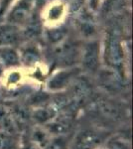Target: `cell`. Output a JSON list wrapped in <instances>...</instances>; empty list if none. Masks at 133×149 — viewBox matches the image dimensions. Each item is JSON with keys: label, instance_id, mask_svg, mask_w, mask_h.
Listing matches in <instances>:
<instances>
[{"label": "cell", "instance_id": "cell-11", "mask_svg": "<svg viewBox=\"0 0 133 149\" xmlns=\"http://www.w3.org/2000/svg\"><path fill=\"white\" fill-rule=\"evenodd\" d=\"M0 61L2 62L3 66L11 67L19 64L20 59H19V56L15 50L4 47L3 49L0 50Z\"/></svg>", "mask_w": 133, "mask_h": 149}, {"label": "cell", "instance_id": "cell-2", "mask_svg": "<svg viewBox=\"0 0 133 149\" xmlns=\"http://www.w3.org/2000/svg\"><path fill=\"white\" fill-rule=\"evenodd\" d=\"M104 140L102 133L93 129L79 132L71 142L70 149H96Z\"/></svg>", "mask_w": 133, "mask_h": 149}, {"label": "cell", "instance_id": "cell-1", "mask_svg": "<svg viewBox=\"0 0 133 149\" xmlns=\"http://www.w3.org/2000/svg\"><path fill=\"white\" fill-rule=\"evenodd\" d=\"M104 60L106 65L122 79L124 74V52L121 42L115 35L111 34L106 39Z\"/></svg>", "mask_w": 133, "mask_h": 149}, {"label": "cell", "instance_id": "cell-18", "mask_svg": "<svg viewBox=\"0 0 133 149\" xmlns=\"http://www.w3.org/2000/svg\"><path fill=\"white\" fill-rule=\"evenodd\" d=\"M3 64H2V62L0 61V76H1V74H2V72H3Z\"/></svg>", "mask_w": 133, "mask_h": 149}, {"label": "cell", "instance_id": "cell-7", "mask_svg": "<svg viewBox=\"0 0 133 149\" xmlns=\"http://www.w3.org/2000/svg\"><path fill=\"white\" fill-rule=\"evenodd\" d=\"M53 136V134L49 131L45 125H40V124H35L29 131L27 137L35 142L37 145H39L41 148H43L47 144L50 138Z\"/></svg>", "mask_w": 133, "mask_h": 149}, {"label": "cell", "instance_id": "cell-17", "mask_svg": "<svg viewBox=\"0 0 133 149\" xmlns=\"http://www.w3.org/2000/svg\"><path fill=\"white\" fill-rule=\"evenodd\" d=\"M65 36V32L62 30H54V31H51L49 33V39L52 43H57L59 41H61Z\"/></svg>", "mask_w": 133, "mask_h": 149}, {"label": "cell", "instance_id": "cell-13", "mask_svg": "<svg viewBox=\"0 0 133 149\" xmlns=\"http://www.w3.org/2000/svg\"><path fill=\"white\" fill-rule=\"evenodd\" d=\"M15 136L0 133V149H14L16 147Z\"/></svg>", "mask_w": 133, "mask_h": 149}, {"label": "cell", "instance_id": "cell-3", "mask_svg": "<svg viewBox=\"0 0 133 149\" xmlns=\"http://www.w3.org/2000/svg\"><path fill=\"white\" fill-rule=\"evenodd\" d=\"M79 71L76 70H64L55 74L48 81V88L52 92H59L71 86L74 81L78 78Z\"/></svg>", "mask_w": 133, "mask_h": 149}, {"label": "cell", "instance_id": "cell-10", "mask_svg": "<svg viewBox=\"0 0 133 149\" xmlns=\"http://www.w3.org/2000/svg\"><path fill=\"white\" fill-rule=\"evenodd\" d=\"M70 145L71 142L67 134H57L53 135L42 149H70Z\"/></svg>", "mask_w": 133, "mask_h": 149}, {"label": "cell", "instance_id": "cell-15", "mask_svg": "<svg viewBox=\"0 0 133 149\" xmlns=\"http://www.w3.org/2000/svg\"><path fill=\"white\" fill-rule=\"evenodd\" d=\"M106 149H129V146L126 142L120 139H114L109 140V142L106 143Z\"/></svg>", "mask_w": 133, "mask_h": 149}, {"label": "cell", "instance_id": "cell-9", "mask_svg": "<svg viewBox=\"0 0 133 149\" xmlns=\"http://www.w3.org/2000/svg\"><path fill=\"white\" fill-rule=\"evenodd\" d=\"M20 34L15 26L4 25L0 27V47L11 46L18 41Z\"/></svg>", "mask_w": 133, "mask_h": 149}, {"label": "cell", "instance_id": "cell-8", "mask_svg": "<svg viewBox=\"0 0 133 149\" xmlns=\"http://www.w3.org/2000/svg\"><path fill=\"white\" fill-rule=\"evenodd\" d=\"M56 116H57V109L48 105L38 107L32 112V118L35 120V124H40V125H47Z\"/></svg>", "mask_w": 133, "mask_h": 149}, {"label": "cell", "instance_id": "cell-5", "mask_svg": "<svg viewBox=\"0 0 133 149\" xmlns=\"http://www.w3.org/2000/svg\"><path fill=\"white\" fill-rule=\"evenodd\" d=\"M81 62L86 70L96 72L100 68V46L97 42H91L86 45L81 54Z\"/></svg>", "mask_w": 133, "mask_h": 149}, {"label": "cell", "instance_id": "cell-16", "mask_svg": "<svg viewBox=\"0 0 133 149\" xmlns=\"http://www.w3.org/2000/svg\"><path fill=\"white\" fill-rule=\"evenodd\" d=\"M19 149H42L39 145H37L35 142L30 140L27 136L22 138V141L20 142V146Z\"/></svg>", "mask_w": 133, "mask_h": 149}, {"label": "cell", "instance_id": "cell-12", "mask_svg": "<svg viewBox=\"0 0 133 149\" xmlns=\"http://www.w3.org/2000/svg\"><path fill=\"white\" fill-rule=\"evenodd\" d=\"M29 12V5L27 3H22L14 9L11 13V19L15 22H22L26 19Z\"/></svg>", "mask_w": 133, "mask_h": 149}, {"label": "cell", "instance_id": "cell-6", "mask_svg": "<svg viewBox=\"0 0 133 149\" xmlns=\"http://www.w3.org/2000/svg\"><path fill=\"white\" fill-rule=\"evenodd\" d=\"M56 55H57V59L60 64L64 66H71L78 60L79 56L78 49L72 44L63 45L58 48Z\"/></svg>", "mask_w": 133, "mask_h": 149}, {"label": "cell", "instance_id": "cell-14", "mask_svg": "<svg viewBox=\"0 0 133 149\" xmlns=\"http://www.w3.org/2000/svg\"><path fill=\"white\" fill-rule=\"evenodd\" d=\"M23 59L26 63H35L39 59V55H38L35 49L30 48V49H27L23 53Z\"/></svg>", "mask_w": 133, "mask_h": 149}, {"label": "cell", "instance_id": "cell-4", "mask_svg": "<svg viewBox=\"0 0 133 149\" xmlns=\"http://www.w3.org/2000/svg\"><path fill=\"white\" fill-rule=\"evenodd\" d=\"M18 132L19 125L11 109L5 104L0 103V133L16 136Z\"/></svg>", "mask_w": 133, "mask_h": 149}]
</instances>
